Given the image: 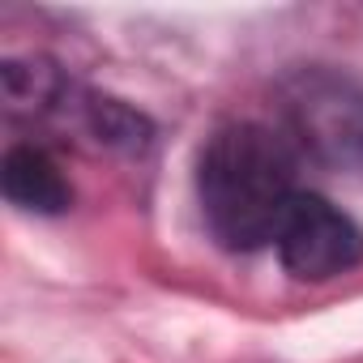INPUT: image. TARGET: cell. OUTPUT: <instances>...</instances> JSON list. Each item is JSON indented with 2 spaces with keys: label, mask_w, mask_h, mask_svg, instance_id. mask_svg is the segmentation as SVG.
<instances>
[{
  "label": "cell",
  "mask_w": 363,
  "mask_h": 363,
  "mask_svg": "<svg viewBox=\"0 0 363 363\" xmlns=\"http://www.w3.org/2000/svg\"><path fill=\"white\" fill-rule=\"evenodd\" d=\"M299 154L278 128L227 124L210 137L197 167V197L210 235L231 252H252L278 240L295 189Z\"/></svg>",
  "instance_id": "cell-1"
},
{
  "label": "cell",
  "mask_w": 363,
  "mask_h": 363,
  "mask_svg": "<svg viewBox=\"0 0 363 363\" xmlns=\"http://www.w3.org/2000/svg\"><path fill=\"white\" fill-rule=\"evenodd\" d=\"M278 111L291 150L337 171H363V86L350 73L329 65L286 73Z\"/></svg>",
  "instance_id": "cell-2"
},
{
  "label": "cell",
  "mask_w": 363,
  "mask_h": 363,
  "mask_svg": "<svg viewBox=\"0 0 363 363\" xmlns=\"http://www.w3.org/2000/svg\"><path fill=\"white\" fill-rule=\"evenodd\" d=\"M282 265L303 282H329L363 261V227L316 193H299L278 231Z\"/></svg>",
  "instance_id": "cell-3"
},
{
  "label": "cell",
  "mask_w": 363,
  "mask_h": 363,
  "mask_svg": "<svg viewBox=\"0 0 363 363\" xmlns=\"http://www.w3.org/2000/svg\"><path fill=\"white\" fill-rule=\"evenodd\" d=\"M0 189L18 210L30 214H65L73 201L69 179L60 175L56 158L43 154L39 145H13L0 162Z\"/></svg>",
  "instance_id": "cell-4"
},
{
  "label": "cell",
  "mask_w": 363,
  "mask_h": 363,
  "mask_svg": "<svg viewBox=\"0 0 363 363\" xmlns=\"http://www.w3.org/2000/svg\"><path fill=\"white\" fill-rule=\"evenodd\" d=\"M0 86L13 111H48L65 94V77L48 60H9L0 69Z\"/></svg>",
  "instance_id": "cell-5"
},
{
  "label": "cell",
  "mask_w": 363,
  "mask_h": 363,
  "mask_svg": "<svg viewBox=\"0 0 363 363\" xmlns=\"http://www.w3.org/2000/svg\"><path fill=\"white\" fill-rule=\"evenodd\" d=\"M86 120H90V133L103 145H116V150H145L150 145L145 116H137L133 107H124L116 99H90L86 103Z\"/></svg>",
  "instance_id": "cell-6"
}]
</instances>
